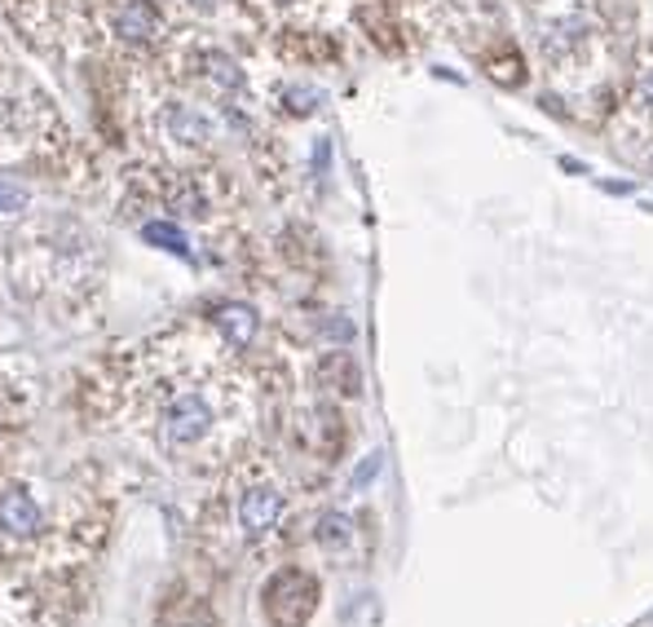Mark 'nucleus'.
<instances>
[{"label": "nucleus", "instance_id": "nucleus-10", "mask_svg": "<svg viewBox=\"0 0 653 627\" xmlns=\"http://www.w3.org/2000/svg\"><path fill=\"white\" fill-rule=\"evenodd\" d=\"M142 239L155 243V248H164V252H173V256H181V261H195V243H190L186 226H177V221H168V217L142 221Z\"/></svg>", "mask_w": 653, "mask_h": 627}, {"label": "nucleus", "instance_id": "nucleus-9", "mask_svg": "<svg viewBox=\"0 0 653 627\" xmlns=\"http://www.w3.org/2000/svg\"><path fill=\"white\" fill-rule=\"evenodd\" d=\"M159 14H155V6L151 0H129V6L115 14V32L124 36V41H133V45H151L155 36H159Z\"/></svg>", "mask_w": 653, "mask_h": 627}, {"label": "nucleus", "instance_id": "nucleus-12", "mask_svg": "<svg viewBox=\"0 0 653 627\" xmlns=\"http://www.w3.org/2000/svg\"><path fill=\"white\" fill-rule=\"evenodd\" d=\"M283 98H287V111H291V116H309V111L322 102V94H318V89H287Z\"/></svg>", "mask_w": 653, "mask_h": 627}, {"label": "nucleus", "instance_id": "nucleus-3", "mask_svg": "<svg viewBox=\"0 0 653 627\" xmlns=\"http://www.w3.org/2000/svg\"><path fill=\"white\" fill-rule=\"evenodd\" d=\"M291 491L265 460H234L221 464L217 482L208 486L195 513V548L212 570L239 565H269L274 548L287 535Z\"/></svg>", "mask_w": 653, "mask_h": 627}, {"label": "nucleus", "instance_id": "nucleus-2", "mask_svg": "<svg viewBox=\"0 0 653 627\" xmlns=\"http://www.w3.org/2000/svg\"><path fill=\"white\" fill-rule=\"evenodd\" d=\"M129 420L146 451L168 469L230 464L234 442V381L217 359H186L159 350L133 381Z\"/></svg>", "mask_w": 653, "mask_h": 627}, {"label": "nucleus", "instance_id": "nucleus-13", "mask_svg": "<svg viewBox=\"0 0 653 627\" xmlns=\"http://www.w3.org/2000/svg\"><path fill=\"white\" fill-rule=\"evenodd\" d=\"M27 208V190L14 182H0V212H23Z\"/></svg>", "mask_w": 653, "mask_h": 627}, {"label": "nucleus", "instance_id": "nucleus-6", "mask_svg": "<svg viewBox=\"0 0 653 627\" xmlns=\"http://www.w3.org/2000/svg\"><path fill=\"white\" fill-rule=\"evenodd\" d=\"M212 332L225 350H252L261 341V314L247 300H217L212 305Z\"/></svg>", "mask_w": 653, "mask_h": 627}, {"label": "nucleus", "instance_id": "nucleus-8", "mask_svg": "<svg viewBox=\"0 0 653 627\" xmlns=\"http://www.w3.org/2000/svg\"><path fill=\"white\" fill-rule=\"evenodd\" d=\"M164 138L177 146H208L212 142V120L186 102H168L164 107Z\"/></svg>", "mask_w": 653, "mask_h": 627}, {"label": "nucleus", "instance_id": "nucleus-1", "mask_svg": "<svg viewBox=\"0 0 653 627\" xmlns=\"http://www.w3.org/2000/svg\"><path fill=\"white\" fill-rule=\"evenodd\" d=\"M115 530V491L102 477L49 482L0 469V565L98 570Z\"/></svg>", "mask_w": 653, "mask_h": 627}, {"label": "nucleus", "instance_id": "nucleus-11", "mask_svg": "<svg viewBox=\"0 0 653 627\" xmlns=\"http://www.w3.org/2000/svg\"><path fill=\"white\" fill-rule=\"evenodd\" d=\"M203 76H208L217 89H225V94H239V89H243V72H239V63H234L230 54H221V50H212V54L203 58Z\"/></svg>", "mask_w": 653, "mask_h": 627}, {"label": "nucleus", "instance_id": "nucleus-14", "mask_svg": "<svg viewBox=\"0 0 653 627\" xmlns=\"http://www.w3.org/2000/svg\"><path fill=\"white\" fill-rule=\"evenodd\" d=\"M376 473H380V455H367V460L358 464V473H354V491H363V486H367Z\"/></svg>", "mask_w": 653, "mask_h": 627}, {"label": "nucleus", "instance_id": "nucleus-4", "mask_svg": "<svg viewBox=\"0 0 653 627\" xmlns=\"http://www.w3.org/2000/svg\"><path fill=\"white\" fill-rule=\"evenodd\" d=\"M322 609V579L300 561H274L256 587V614L265 627H309Z\"/></svg>", "mask_w": 653, "mask_h": 627}, {"label": "nucleus", "instance_id": "nucleus-7", "mask_svg": "<svg viewBox=\"0 0 653 627\" xmlns=\"http://www.w3.org/2000/svg\"><path fill=\"white\" fill-rule=\"evenodd\" d=\"M309 539H313V543H318V552H326V557H350V552H354V539H358V526H354V517H350V513L326 508V513H318V517H313Z\"/></svg>", "mask_w": 653, "mask_h": 627}, {"label": "nucleus", "instance_id": "nucleus-16", "mask_svg": "<svg viewBox=\"0 0 653 627\" xmlns=\"http://www.w3.org/2000/svg\"><path fill=\"white\" fill-rule=\"evenodd\" d=\"M190 6H195V10H208V14H212V10L221 6V0H190Z\"/></svg>", "mask_w": 653, "mask_h": 627}, {"label": "nucleus", "instance_id": "nucleus-5", "mask_svg": "<svg viewBox=\"0 0 653 627\" xmlns=\"http://www.w3.org/2000/svg\"><path fill=\"white\" fill-rule=\"evenodd\" d=\"M146 627H225V618H221L217 601L199 583H173L155 601Z\"/></svg>", "mask_w": 653, "mask_h": 627}, {"label": "nucleus", "instance_id": "nucleus-15", "mask_svg": "<svg viewBox=\"0 0 653 627\" xmlns=\"http://www.w3.org/2000/svg\"><path fill=\"white\" fill-rule=\"evenodd\" d=\"M640 102H649V107H653V67L640 76Z\"/></svg>", "mask_w": 653, "mask_h": 627}]
</instances>
